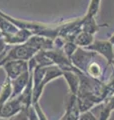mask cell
<instances>
[{"label": "cell", "instance_id": "7a4b0ae2", "mask_svg": "<svg viewBox=\"0 0 114 120\" xmlns=\"http://www.w3.org/2000/svg\"><path fill=\"white\" fill-rule=\"evenodd\" d=\"M114 45L109 40H102V39H94L92 44L86 47L85 49L95 52L96 54L101 55L105 58L107 65H111L114 59Z\"/></svg>", "mask_w": 114, "mask_h": 120}, {"label": "cell", "instance_id": "2e32d148", "mask_svg": "<svg viewBox=\"0 0 114 120\" xmlns=\"http://www.w3.org/2000/svg\"><path fill=\"white\" fill-rule=\"evenodd\" d=\"M18 29L19 28H17L12 22L7 20L6 18L0 13V32H1V35L16 32Z\"/></svg>", "mask_w": 114, "mask_h": 120}, {"label": "cell", "instance_id": "d4e9b609", "mask_svg": "<svg viewBox=\"0 0 114 120\" xmlns=\"http://www.w3.org/2000/svg\"><path fill=\"white\" fill-rule=\"evenodd\" d=\"M109 41H110V42H111L113 45H114V32L112 33V34H111V36H110L109 37V39H108Z\"/></svg>", "mask_w": 114, "mask_h": 120}, {"label": "cell", "instance_id": "9c48e42d", "mask_svg": "<svg viewBox=\"0 0 114 120\" xmlns=\"http://www.w3.org/2000/svg\"><path fill=\"white\" fill-rule=\"evenodd\" d=\"M62 77L67 82L68 88H69V94L77 95L79 87H80V78H79L78 69L71 71H63Z\"/></svg>", "mask_w": 114, "mask_h": 120}, {"label": "cell", "instance_id": "5b68a950", "mask_svg": "<svg viewBox=\"0 0 114 120\" xmlns=\"http://www.w3.org/2000/svg\"><path fill=\"white\" fill-rule=\"evenodd\" d=\"M23 108H26V107L24 105L21 95L11 97L4 104H2L1 112H0V118L8 119L11 116H13L16 113H18L19 111H21Z\"/></svg>", "mask_w": 114, "mask_h": 120}, {"label": "cell", "instance_id": "8fae6325", "mask_svg": "<svg viewBox=\"0 0 114 120\" xmlns=\"http://www.w3.org/2000/svg\"><path fill=\"white\" fill-rule=\"evenodd\" d=\"M101 26L104 25H99L95 20L94 16H89V15H84L82 16V23H81V31L88 32L90 34H95L99 31Z\"/></svg>", "mask_w": 114, "mask_h": 120}, {"label": "cell", "instance_id": "8992f818", "mask_svg": "<svg viewBox=\"0 0 114 120\" xmlns=\"http://www.w3.org/2000/svg\"><path fill=\"white\" fill-rule=\"evenodd\" d=\"M2 68L5 71L6 76L9 77L11 80L29 70L28 61L25 60H7L3 64Z\"/></svg>", "mask_w": 114, "mask_h": 120}, {"label": "cell", "instance_id": "603a6c76", "mask_svg": "<svg viewBox=\"0 0 114 120\" xmlns=\"http://www.w3.org/2000/svg\"><path fill=\"white\" fill-rule=\"evenodd\" d=\"M8 47L9 46L5 43V41H4V39L2 38V36H0V54H1L2 52H4Z\"/></svg>", "mask_w": 114, "mask_h": 120}, {"label": "cell", "instance_id": "7402d4cb", "mask_svg": "<svg viewBox=\"0 0 114 120\" xmlns=\"http://www.w3.org/2000/svg\"><path fill=\"white\" fill-rule=\"evenodd\" d=\"M27 115H28L29 120H39L33 105H30L29 107H27Z\"/></svg>", "mask_w": 114, "mask_h": 120}, {"label": "cell", "instance_id": "f546056e", "mask_svg": "<svg viewBox=\"0 0 114 120\" xmlns=\"http://www.w3.org/2000/svg\"><path fill=\"white\" fill-rule=\"evenodd\" d=\"M0 36H1V34H0Z\"/></svg>", "mask_w": 114, "mask_h": 120}, {"label": "cell", "instance_id": "7c38bea8", "mask_svg": "<svg viewBox=\"0 0 114 120\" xmlns=\"http://www.w3.org/2000/svg\"><path fill=\"white\" fill-rule=\"evenodd\" d=\"M63 76V71L56 65H50L46 67L45 70V75H44V79H43V85L46 87V85L48 83H50L51 81L57 79L59 77Z\"/></svg>", "mask_w": 114, "mask_h": 120}, {"label": "cell", "instance_id": "484cf974", "mask_svg": "<svg viewBox=\"0 0 114 120\" xmlns=\"http://www.w3.org/2000/svg\"><path fill=\"white\" fill-rule=\"evenodd\" d=\"M111 65L114 67V59H113V61H112V63H111Z\"/></svg>", "mask_w": 114, "mask_h": 120}, {"label": "cell", "instance_id": "cb8c5ba5", "mask_svg": "<svg viewBox=\"0 0 114 120\" xmlns=\"http://www.w3.org/2000/svg\"><path fill=\"white\" fill-rule=\"evenodd\" d=\"M9 48V47H8ZM8 48L4 51V52H2L1 54H0V67H2L3 64L7 61V59H6V54H7V50H8Z\"/></svg>", "mask_w": 114, "mask_h": 120}, {"label": "cell", "instance_id": "52a82bcc", "mask_svg": "<svg viewBox=\"0 0 114 120\" xmlns=\"http://www.w3.org/2000/svg\"><path fill=\"white\" fill-rule=\"evenodd\" d=\"M32 32L26 29H18L16 32L8 33V34L1 35L2 38L4 39L5 43L8 46H13V45H18L25 43L29 39L30 36H32Z\"/></svg>", "mask_w": 114, "mask_h": 120}, {"label": "cell", "instance_id": "e0dca14e", "mask_svg": "<svg viewBox=\"0 0 114 120\" xmlns=\"http://www.w3.org/2000/svg\"><path fill=\"white\" fill-rule=\"evenodd\" d=\"M101 1L102 0H90L89 4H88V8L86 11V15H89V16H96L99 12L100 9V5H101Z\"/></svg>", "mask_w": 114, "mask_h": 120}, {"label": "cell", "instance_id": "4316f807", "mask_svg": "<svg viewBox=\"0 0 114 120\" xmlns=\"http://www.w3.org/2000/svg\"><path fill=\"white\" fill-rule=\"evenodd\" d=\"M1 106H2V105H1V104H0V112H1Z\"/></svg>", "mask_w": 114, "mask_h": 120}, {"label": "cell", "instance_id": "ba28073f", "mask_svg": "<svg viewBox=\"0 0 114 120\" xmlns=\"http://www.w3.org/2000/svg\"><path fill=\"white\" fill-rule=\"evenodd\" d=\"M26 43L32 46L37 51H46L54 48V40L40 35H32L26 41Z\"/></svg>", "mask_w": 114, "mask_h": 120}, {"label": "cell", "instance_id": "5bb4252c", "mask_svg": "<svg viewBox=\"0 0 114 120\" xmlns=\"http://www.w3.org/2000/svg\"><path fill=\"white\" fill-rule=\"evenodd\" d=\"M103 73H104V69L103 67L101 66V64L96 60H92L88 66L86 68V71H85V74L88 75V76L94 78V79H100L101 76H103Z\"/></svg>", "mask_w": 114, "mask_h": 120}, {"label": "cell", "instance_id": "3957f363", "mask_svg": "<svg viewBox=\"0 0 114 120\" xmlns=\"http://www.w3.org/2000/svg\"><path fill=\"white\" fill-rule=\"evenodd\" d=\"M96 55L97 54L93 51L87 50L85 48L77 47V49L75 50L73 55L70 57V60L76 69H78V70H80L81 72L85 73L87 66H88L89 63L95 58Z\"/></svg>", "mask_w": 114, "mask_h": 120}, {"label": "cell", "instance_id": "4fadbf2b", "mask_svg": "<svg viewBox=\"0 0 114 120\" xmlns=\"http://www.w3.org/2000/svg\"><path fill=\"white\" fill-rule=\"evenodd\" d=\"M12 83L9 77H5L3 83L0 87V104H4L7 100H9L12 97Z\"/></svg>", "mask_w": 114, "mask_h": 120}, {"label": "cell", "instance_id": "83f0119b", "mask_svg": "<svg viewBox=\"0 0 114 120\" xmlns=\"http://www.w3.org/2000/svg\"><path fill=\"white\" fill-rule=\"evenodd\" d=\"M0 120H7V119H3V118H0Z\"/></svg>", "mask_w": 114, "mask_h": 120}, {"label": "cell", "instance_id": "277c9868", "mask_svg": "<svg viewBox=\"0 0 114 120\" xmlns=\"http://www.w3.org/2000/svg\"><path fill=\"white\" fill-rule=\"evenodd\" d=\"M45 53L51 59L53 64L58 66L62 71H71L76 69L74 65L72 64L70 58L67 57L62 49L53 48V49H50V50H46Z\"/></svg>", "mask_w": 114, "mask_h": 120}, {"label": "cell", "instance_id": "d6986e66", "mask_svg": "<svg viewBox=\"0 0 114 120\" xmlns=\"http://www.w3.org/2000/svg\"><path fill=\"white\" fill-rule=\"evenodd\" d=\"M7 120H29L27 115V108H23L21 111H19L18 113H16L13 116H11Z\"/></svg>", "mask_w": 114, "mask_h": 120}, {"label": "cell", "instance_id": "30bf717a", "mask_svg": "<svg viewBox=\"0 0 114 120\" xmlns=\"http://www.w3.org/2000/svg\"><path fill=\"white\" fill-rule=\"evenodd\" d=\"M31 78V73L30 71H26V72L22 73L21 75H19L18 77H16L15 79L11 80V83H12V97L14 96H18L20 95L22 91L25 89V87L27 86L28 82Z\"/></svg>", "mask_w": 114, "mask_h": 120}, {"label": "cell", "instance_id": "44dd1931", "mask_svg": "<svg viewBox=\"0 0 114 120\" xmlns=\"http://www.w3.org/2000/svg\"><path fill=\"white\" fill-rule=\"evenodd\" d=\"M33 107H34V109H35L36 113H37L38 119H39V120H48L47 116L45 115V113H44L43 109H42V108H41V106H40L39 102H36V103H34V104H33Z\"/></svg>", "mask_w": 114, "mask_h": 120}, {"label": "cell", "instance_id": "6da1fadb", "mask_svg": "<svg viewBox=\"0 0 114 120\" xmlns=\"http://www.w3.org/2000/svg\"><path fill=\"white\" fill-rule=\"evenodd\" d=\"M37 50L34 49L27 43H22L18 45L9 46L7 50L6 59L7 60H25L29 61L34 55L37 53Z\"/></svg>", "mask_w": 114, "mask_h": 120}, {"label": "cell", "instance_id": "9a60e30c", "mask_svg": "<svg viewBox=\"0 0 114 120\" xmlns=\"http://www.w3.org/2000/svg\"><path fill=\"white\" fill-rule=\"evenodd\" d=\"M94 39L95 38H94L93 34H90V33L85 32V31H80L77 34V36L75 37L74 43L77 45L78 47L86 48V47H88L89 45L92 44Z\"/></svg>", "mask_w": 114, "mask_h": 120}, {"label": "cell", "instance_id": "f1b7e54d", "mask_svg": "<svg viewBox=\"0 0 114 120\" xmlns=\"http://www.w3.org/2000/svg\"><path fill=\"white\" fill-rule=\"evenodd\" d=\"M0 34H1V32H0Z\"/></svg>", "mask_w": 114, "mask_h": 120}, {"label": "cell", "instance_id": "ac0fdd59", "mask_svg": "<svg viewBox=\"0 0 114 120\" xmlns=\"http://www.w3.org/2000/svg\"><path fill=\"white\" fill-rule=\"evenodd\" d=\"M77 45H76L73 41H65L63 47H62V50L64 51V53L66 54V56L68 58H70L73 53L75 52V50L77 49Z\"/></svg>", "mask_w": 114, "mask_h": 120}, {"label": "cell", "instance_id": "ffe728a7", "mask_svg": "<svg viewBox=\"0 0 114 120\" xmlns=\"http://www.w3.org/2000/svg\"><path fill=\"white\" fill-rule=\"evenodd\" d=\"M77 120H97V118L91 110H87L79 113Z\"/></svg>", "mask_w": 114, "mask_h": 120}]
</instances>
